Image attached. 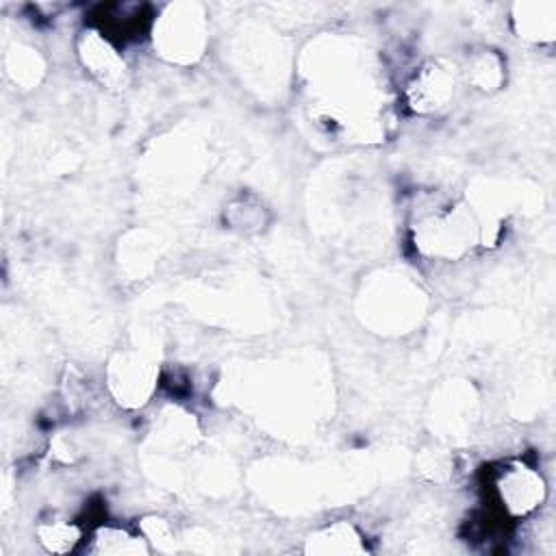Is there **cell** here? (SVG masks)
<instances>
[{
    "label": "cell",
    "instance_id": "cell-4",
    "mask_svg": "<svg viewBox=\"0 0 556 556\" xmlns=\"http://www.w3.org/2000/svg\"><path fill=\"white\" fill-rule=\"evenodd\" d=\"M167 30H176L178 35L176 37H169V39H161V46H163V54L169 56L172 61H193L195 56H200L202 52V41H204V35L200 30V20L193 17V15H178V17H172L167 24H165Z\"/></svg>",
    "mask_w": 556,
    "mask_h": 556
},
{
    "label": "cell",
    "instance_id": "cell-5",
    "mask_svg": "<svg viewBox=\"0 0 556 556\" xmlns=\"http://www.w3.org/2000/svg\"><path fill=\"white\" fill-rule=\"evenodd\" d=\"M519 9H521V15L515 17L519 37H526L530 41H552L554 15L541 13L545 9V4H523Z\"/></svg>",
    "mask_w": 556,
    "mask_h": 556
},
{
    "label": "cell",
    "instance_id": "cell-3",
    "mask_svg": "<svg viewBox=\"0 0 556 556\" xmlns=\"http://www.w3.org/2000/svg\"><path fill=\"white\" fill-rule=\"evenodd\" d=\"M78 54L83 65L106 87H124L126 83V63L117 50L100 35L85 33L80 39Z\"/></svg>",
    "mask_w": 556,
    "mask_h": 556
},
{
    "label": "cell",
    "instance_id": "cell-1",
    "mask_svg": "<svg viewBox=\"0 0 556 556\" xmlns=\"http://www.w3.org/2000/svg\"><path fill=\"white\" fill-rule=\"evenodd\" d=\"M497 491L504 508L515 517L530 515L545 497L543 478L521 463H510L500 471Z\"/></svg>",
    "mask_w": 556,
    "mask_h": 556
},
{
    "label": "cell",
    "instance_id": "cell-7",
    "mask_svg": "<svg viewBox=\"0 0 556 556\" xmlns=\"http://www.w3.org/2000/svg\"><path fill=\"white\" fill-rule=\"evenodd\" d=\"M93 552L98 554H139L148 552L139 536L128 534L122 528H100L93 534Z\"/></svg>",
    "mask_w": 556,
    "mask_h": 556
},
{
    "label": "cell",
    "instance_id": "cell-6",
    "mask_svg": "<svg viewBox=\"0 0 556 556\" xmlns=\"http://www.w3.org/2000/svg\"><path fill=\"white\" fill-rule=\"evenodd\" d=\"M37 536L48 552L63 554L76 547V543L80 541V528L72 521H50L37 528Z\"/></svg>",
    "mask_w": 556,
    "mask_h": 556
},
{
    "label": "cell",
    "instance_id": "cell-2",
    "mask_svg": "<svg viewBox=\"0 0 556 556\" xmlns=\"http://www.w3.org/2000/svg\"><path fill=\"white\" fill-rule=\"evenodd\" d=\"M454 85H456L454 65L443 61H430L415 74L413 83L408 85L406 89L408 104L417 113L439 111L452 98Z\"/></svg>",
    "mask_w": 556,
    "mask_h": 556
}]
</instances>
